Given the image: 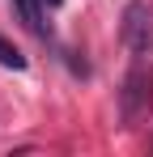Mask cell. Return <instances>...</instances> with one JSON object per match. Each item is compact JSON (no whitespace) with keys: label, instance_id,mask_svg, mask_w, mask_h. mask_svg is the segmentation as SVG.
<instances>
[{"label":"cell","instance_id":"obj_1","mask_svg":"<svg viewBox=\"0 0 153 157\" xmlns=\"http://www.w3.org/2000/svg\"><path fill=\"white\" fill-rule=\"evenodd\" d=\"M119 34H124L128 51L136 55V59H149V55H153V9L145 4V0H132V4L124 9Z\"/></svg>","mask_w":153,"mask_h":157},{"label":"cell","instance_id":"obj_2","mask_svg":"<svg viewBox=\"0 0 153 157\" xmlns=\"http://www.w3.org/2000/svg\"><path fill=\"white\" fill-rule=\"evenodd\" d=\"M145 98H149V77H145V59H136V68L124 81V115L128 119H136V110H140Z\"/></svg>","mask_w":153,"mask_h":157},{"label":"cell","instance_id":"obj_3","mask_svg":"<svg viewBox=\"0 0 153 157\" xmlns=\"http://www.w3.org/2000/svg\"><path fill=\"white\" fill-rule=\"evenodd\" d=\"M13 9H17V17L26 21V30H30V34L51 38V26L43 21V0H13Z\"/></svg>","mask_w":153,"mask_h":157},{"label":"cell","instance_id":"obj_4","mask_svg":"<svg viewBox=\"0 0 153 157\" xmlns=\"http://www.w3.org/2000/svg\"><path fill=\"white\" fill-rule=\"evenodd\" d=\"M0 64H4V68H17V72H22V68H26V55L17 51V47H13L9 38H0Z\"/></svg>","mask_w":153,"mask_h":157},{"label":"cell","instance_id":"obj_5","mask_svg":"<svg viewBox=\"0 0 153 157\" xmlns=\"http://www.w3.org/2000/svg\"><path fill=\"white\" fill-rule=\"evenodd\" d=\"M47 4H51V9H55V4H64V0H47Z\"/></svg>","mask_w":153,"mask_h":157}]
</instances>
